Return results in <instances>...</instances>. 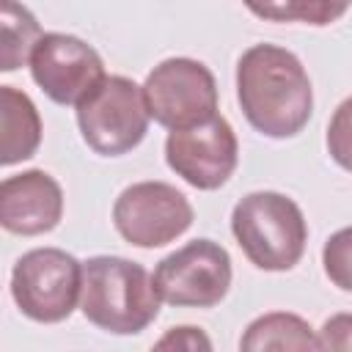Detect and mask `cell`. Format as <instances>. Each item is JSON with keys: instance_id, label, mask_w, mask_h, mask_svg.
Wrapping results in <instances>:
<instances>
[{"instance_id": "9c48e42d", "label": "cell", "mask_w": 352, "mask_h": 352, "mask_svg": "<svg viewBox=\"0 0 352 352\" xmlns=\"http://www.w3.org/2000/svg\"><path fill=\"white\" fill-rule=\"evenodd\" d=\"M165 162L190 187L204 192L220 190L239 162L236 132L220 113L204 124L170 129L165 138Z\"/></svg>"}, {"instance_id": "52a82bcc", "label": "cell", "mask_w": 352, "mask_h": 352, "mask_svg": "<svg viewBox=\"0 0 352 352\" xmlns=\"http://www.w3.org/2000/svg\"><path fill=\"white\" fill-rule=\"evenodd\" d=\"M154 286L162 302L176 308H214L231 289V256L214 239H192L154 267Z\"/></svg>"}, {"instance_id": "5bb4252c", "label": "cell", "mask_w": 352, "mask_h": 352, "mask_svg": "<svg viewBox=\"0 0 352 352\" xmlns=\"http://www.w3.org/2000/svg\"><path fill=\"white\" fill-rule=\"evenodd\" d=\"M0 72H16L30 63V55L38 44L41 25L33 11L16 0H0Z\"/></svg>"}, {"instance_id": "277c9868", "label": "cell", "mask_w": 352, "mask_h": 352, "mask_svg": "<svg viewBox=\"0 0 352 352\" xmlns=\"http://www.w3.org/2000/svg\"><path fill=\"white\" fill-rule=\"evenodd\" d=\"M148 121L143 85L124 74H107L77 104L80 135L99 157H121L138 148L148 132Z\"/></svg>"}, {"instance_id": "5b68a950", "label": "cell", "mask_w": 352, "mask_h": 352, "mask_svg": "<svg viewBox=\"0 0 352 352\" xmlns=\"http://www.w3.org/2000/svg\"><path fill=\"white\" fill-rule=\"evenodd\" d=\"M82 292V261L60 248H33L14 261L11 297L22 316L58 324L74 314Z\"/></svg>"}, {"instance_id": "30bf717a", "label": "cell", "mask_w": 352, "mask_h": 352, "mask_svg": "<svg viewBox=\"0 0 352 352\" xmlns=\"http://www.w3.org/2000/svg\"><path fill=\"white\" fill-rule=\"evenodd\" d=\"M28 66L44 96L63 107H77L107 77L102 55L72 33H44Z\"/></svg>"}, {"instance_id": "d6986e66", "label": "cell", "mask_w": 352, "mask_h": 352, "mask_svg": "<svg viewBox=\"0 0 352 352\" xmlns=\"http://www.w3.org/2000/svg\"><path fill=\"white\" fill-rule=\"evenodd\" d=\"M157 349H187V352H209L212 349V341L209 336L201 330V327H192V324H182V327H170L157 344Z\"/></svg>"}, {"instance_id": "8992f818", "label": "cell", "mask_w": 352, "mask_h": 352, "mask_svg": "<svg viewBox=\"0 0 352 352\" xmlns=\"http://www.w3.org/2000/svg\"><path fill=\"white\" fill-rule=\"evenodd\" d=\"M151 121L165 129H184L217 116V80L195 58H165L143 80Z\"/></svg>"}, {"instance_id": "7c38bea8", "label": "cell", "mask_w": 352, "mask_h": 352, "mask_svg": "<svg viewBox=\"0 0 352 352\" xmlns=\"http://www.w3.org/2000/svg\"><path fill=\"white\" fill-rule=\"evenodd\" d=\"M0 129L3 168L30 160L41 146V116L33 99L14 85H0Z\"/></svg>"}, {"instance_id": "e0dca14e", "label": "cell", "mask_w": 352, "mask_h": 352, "mask_svg": "<svg viewBox=\"0 0 352 352\" xmlns=\"http://www.w3.org/2000/svg\"><path fill=\"white\" fill-rule=\"evenodd\" d=\"M352 0H294V22L324 28L338 22L349 11Z\"/></svg>"}, {"instance_id": "7a4b0ae2", "label": "cell", "mask_w": 352, "mask_h": 352, "mask_svg": "<svg viewBox=\"0 0 352 352\" xmlns=\"http://www.w3.org/2000/svg\"><path fill=\"white\" fill-rule=\"evenodd\" d=\"M162 297L154 275L124 256H91L82 261V316L113 336H138L160 316Z\"/></svg>"}, {"instance_id": "9a60e30c", "label": "cell", "mask_w": 352, "mask_h": 352, "mask_svg": "<svg viewBox=\"0 0 352 352\" xmlns=\"http://www.w3.org/2000/svg\"><path fill=\"white\" fill-rule=\"evenodd\" d=\"M322 270L336 289L352 292V226L327 236L322 248Z\"/></svg>"}, {"instance_id": "ffe728a7", "label": "cell", "mask_w": 352, "mask_h": 352, "mask_svg": "<svg viewBox=\"0 0 352 352\" xmlns=\"http://www.w3.org/2000/svg\"><path fill=\"white\" fill-rule=\"evenodd\" d=\"M245 8L264 22H294V0H242Z\"/></svg>"}, {"instance_id": "3957f363", "label": "cell", "mask_w": 352, "mask_h": 352, "mask_svg": "<svg viewBox=\"0 0 352 352\" xmlns=\"http://www.w3.org/2000/svg\"><path fill=\"white\" fill-rule=\"evenodd\" d=\"M231 234L256 270L289 272L305 253L308 223L289 195L256 190L236 201L231 212Z\"/></svg>"}, {"instance_id": "ba28073f", "label": "cell", "mask_w": 352, "mask_h": 352, "mask_svg": "<svg viewBox=\"0 0 352 352\" xmlns=\"http://www.w3.org/2000/svg\"><path fill=\"white\" fill-rule=\"evenodd\" d=\"M192 204L168 182H135L113 204L118 236L135 248L154 250L179 239L192 226Z\"/></svg>"}, {"instance_id": "8fae6325", "label": "cell", "mask_w": 352, "mask_h": 352, "mask_svg": "<svg viewBox=\"0 0 352 352\" xmlns=\"http://www.w3.org/2000/svg\"><path fill=\"white\" fill-rule=\"evenodd\" d=\"M63 217V190L41 168L6 176L0 184V226L8 234L38 236L52 231Z\"/></svg>"}, {"instance_id": "4fadbf2b", "label": "cell", "mask_w": 352, "mask_h": 352, "mask_svg": "<svg viewBox=\"0 0 352 352\" xmlns=\"http://www.w3.org/2000/svg\"><path fill=\"white\" fill-rule=\"evenodd\" d=\"M239 349L245 352H267V349H319L316 330L297 314L270 311L256 316L242 338Z\"/></svg>"}, {"instance_id": "2e32d148", "label": "cell", "mask_w": 352, "mask_h": 352, "mask_svg": "<svg viewBox=\"0 0 352 352\" xmlns=\"http://www.w3.org/2000/svg\"><path fill=\"white\" fill-rule=\"evenodd\" d=\"M324 146L330 160L352 173V96H346L330 116L327 124V135H324Z\"/></svg>"}, {"instance_id": "6da1fadb", "label": "cell", "mask_w": 352, "mask_h": 352, "mask_svg": "<svg viewBox=\"0 0 352 352\" xmlns=\"http://www.w3.org/2000/svg\"><path fill=\"white\" fill-rule=\"evenodd\" d=\"M236 102L256 132L286 140L311 121V77L292 50L267 41L253 44L236 60Z\"/></svg>"}, {"instance_id": "ac0fdd59", "label": "cell", "mask_w": 352, "mask_h": 352, "mask_svg": "<svg viewBox=\"0 0 352 352\" xmlns=\"http://www.w3.org/2000/svg\"><path fill=\"white\" fill-rule=\"evenodd\" d=\"M319 349H336V352H352V314H333L324 319V324L316 330Z\"/></svg>"}]
</instances>
